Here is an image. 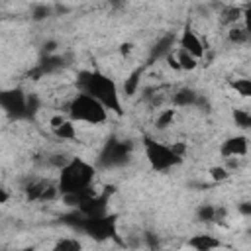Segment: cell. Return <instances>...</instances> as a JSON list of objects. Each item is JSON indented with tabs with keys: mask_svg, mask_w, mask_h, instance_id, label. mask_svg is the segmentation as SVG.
<instances>
[{
	"mask_svg": "<svg viewBox=\"0 0 251 251\" xmlns=\"http://www.w3.org/2000/svg\"><path fill=\"white\" fill-rule=\"evenodd\" d=\"M229 39L233 43H245L247 41V29L245 27H231L229 29Z\"/></svg>",
	"mask_w": 251,
	"mask_h": 251,
	"instance_id": "obj_22",
	"label": "cell"
},
{
	"mask_svg": "<svg viewBox=\"0 0 251 251\" xmlns=\"http://www.w3.org/2000/svg\"><path fill=\"white\" fill-rule=\"evenodd\" d=\"M231 88H235L241 96H251V80L249 78H237V80H231Z\"/></svg>",
	"mask_w": 251,
	"mask_h": 251,
	"instance_id": "obj_19",
	"label": "cell"
},
{
	"mask_svg": "<svg viewBox=\"0 0 251 251\" xmlns=\"http://www.w3.org/2000/svg\"><path fill=\"white\" fill-rule=\"evenodd\" d=\"M129 51H131V45H129V43H124V45H122V53H124V55H127Z\"/></svg>",
	"mask_w": 251,
	"mask_h": 251,
	"instance_id": "obj_28",
	"label": "cell"
},
{
	"mask_svg": "<svg viewBox=\"0 0 251 251\" xmlns=\"http://www.w3.org/2000/svg\"><path fill=\"white\" fill-rule=\"evenodd\" d=\"M188 245L198 249V251H210V249H216V247H222V243L210 235H194L192 239H188Z\"/></svg>",
	"mask_w": 251,
	"mask_h": 251,
	"instance_id": "obj_11",
	"label": "cell"
},
{
	"mask_svg": "<svg viewBox=\"0 0 251 251\" xmlns=\"http://www.w3.org/2000/svg\"><path fill=\"white\" fill-rule=\"evenodd\" d=\"M57 192H59L57 184L51 180H43V178H35L31 182H27V186H25L27 200H51Z\"/></svg>",
	"mask_w": 251,
	"mask_h": 251,
	"instance_id": "obj_8",
	"label": "cell"
},
{
	"mask_svg": "<svg viewBox=\"0 0 251 251\" xmlns=\"http://www.w3.org/2000/svg\"><path fill=\"white\" fill-rule=\"evenodd\" d=\"M6 200H8V192H6V190L0 186V204H4Z\"/></svg>",
	"mask_w": 251,
	"mask_h": 251,
	"instance_id": "obj_27",
	"label": "cell"
},
{
	"mask_svg": "<svg viewBox=\"0 0 251 251\" xmlns=\"http://www.w3.org/2000/svg\"><path fill=\"white\" fill-rule=\"evenodd\" d=\"M222 155L224 157H239V155H245L247 153V137L243 135H237V137H229L224 141L222 145Z\"/></svg>",
	"mask_w": 251,
	"mask_h": 251,
	"instance_id": "obj_10",
	"label": "cell"
},
{
	"mask_svg": "<svg viewBox=\"0 0 251 251\" xmlns=\"http://www.w3.org/2000/svg\"><path fill=\"white\" fill-rule=\"evenodd\" d=\"M180 49L188 51L190 55H194L196 59H200L204 55V45L200 41V37L194 33V29L186 24L184 29H182V35H180Z\"/></svg>",
	"mask_w": 251,
	"mask_h": 251,
	"instance_id": "obj_9",
	"label": "cell"
},
{
	"mask_svg": "<svg viewBox=\"0 0 251 251\" xmlns=\"http://www.w3.org/2000/svg\"><path fill=\"white\" fill-rule=\"evenodd\" d=\"M108 2H110L112 6H116V8H120V6L124 4V0H108Z\"/></svg>",
	"mask_w": 251,
	"mask_h": 251,
	"instance_id": "obj_29",
	"label": "cell"
},
{
	"mask_svg": "<svg viewBox=\"0 0 251 251\" xmlns=\"http://www.w3.org/2000/svg\"><path fill=\"white\" fill-rule=\"evenodd\" d=\"M69 114L75 122H86V124H102L106 120V108L96 100L92 98L90 94H84V92H78L71 106H69Z\"/></svg>",
	"mask_w": 251,
	"mask_h": 251,
	"instance_id": "obj_3",
	"label": "cell"
},
{
	"mask_svg": "<svg viewBox=\"0 0 251 251\" xmlns=\"http://www.w3.org/2000/svg\"><path fill=\"white\" fill-rule=\"evenodd\" d=\"M173 43H175V35H167V37H163V39L155 45V49H153V57H159V55H163V53L169 55V49H171Z\"/></svg>",
	"mask_w": 251,
	"mask_h": 251,
	"instance_id": "obj_18",
	"label": "cell"
},
{
	"mask_svg": "<svg viewBox=\"0 0 251 251\" xmlns=\"http://www.w3.org/2000/svg\"><path fill=\"white\" fill-rule=\"evenodd\" d=\"M226 212L224 210H218L210 204H204L198 208V220L200 222H218V218H222Z\"/></svg>",
	"mask_w": 251,
	"mask_h": 251,
	"instance_id": "obj_13",
	"label": "cell"
},
{
	"mask_svg": "<svg viewBox=\"0 0 251 251\" xmlns=\"http://www.w3.org/2000/svg\"><path fill=\"white\" fill-rule=\"evenodd\" d=\"M129 153H131V143L120 141V139H110L104 145L98 161L102 167H120L127 161Z\"/></svg>",
	"mask_w": 251,
	"mask_h": 251,
	"instance_id": "obj_6",
	"label": "cell"
},
{
	"mask_svg": "<svg viewBox=\"0 0 251 251\" xmlns=\"http://www.w3.org/2000/svg\"><path fill=\"white\" fill-rule=\"evenodd\" d=\"M57 251H78L80 249V243L76 239H61L57 245H55Z\"/></svg>",
	"mask_w": 251,
	"mask_h": 251,
	"instance_id": "obj_21",
	"label": "cell"
},
{
	"mask_svg": "<svg viewBox=\"0 0 251 251\" xmlns=\"http://www.w3.org/2000/svg\"><path fill=\"white\" fill-rule=\"evenodd\" d=\"M175 59H176L178 67H180V69H184V71H192V69L196 67V63H198V59H196L194 55H190L188 51H184V49H180V51H178V55H176Z\"/></svg>",
	"mask_w": 251,
	"mask_h": 251,
	"instance_id": "obj_15",
	"label": "cell"
},
{
	"mask_svg": "<svg viewBox=\"0 0 251 251\" xmlns=\"http://www.w3.org/2000/svg\"><path fill=\"white\" fill-rule=\"evenodd\" d=\"M173 102L176 106H194L198 102V94L192 90V88H180L175 96H173Z\"/></svg>",
	"mask_w": 251,
	"mask_h": 251,
	"instance_id": "obj_12",
	"label": "cell"
},
{
	"mask_svg": "<svg viewBox=\"0 0 251 251\" xmlns=\"http://www.w3.org/2000/svg\"><path fill=\"white\" fill-rule=\"evenodd\" d=\"M233 120H235V126H239L243 129L251 126V114L247 110H235L233 112Z\"/></svg>",
	"mask_w": 251,
	"mask_h": 251,
	"instance_id": "obj_20",
	"label": "cell"
},
{
	"mask_svg": "<svg viewBox=\"0 0 251 251\" xmlns=\"http://www.w3.org/2000/svg\"><path fill=\"white\" fill-rule=\"evenodd\" d=\"M241 18V10L237 8V6H229V8H226L224 12H222V24H233V22H237Z\"/></svg>",
	"mask_w": 251,
	"mask_h": 251,
	"instance_id": "obj_17",
	"label": "cell"
},
{
	"mask_svg": "<svg viewBox=\"0 0 251 251\" xmlns=\"http://www.w3.org/2000/svg\"><path fill=\"white\" fill-rule=\"evenodd\" d=\"M71 218L76 220V222H71V224H75L78 229L86 231L94 239L116 237V218L114 216H106V212L104 214H94V216H84V214L76 212Z\"/></svg>",
	"mask_w": 251,
	"mask_h": 251,
	"instance_id": "obj_4",
	"label": "cell"
},
{
	"mask_svg": "<svg viewBox=\"0 0 251 251\" xmlns=\"http://www.w3.org/2000/svg\"><path fill=\"white\" fill-rule=\"evenodd\" d=\"M53 131H55V135H57L59 139H75V137H76L75 126H73L71 122H67V120H63L59 126H55Z\"/></svg>",
	"mask_w": 251,
	"mask_h": 251,
	"instance_id": "obj_14",
	"label": "cell"
},
{
	"mask_svg": "<svg viewBox=\"0 0 251 251\" xmlns=\"http://www.w3.org/2000/svg\"><path fill=\"white\" fill-rule=\"evenodd\" d=\"M92 178H94V167L88 165L86 161L75 157V159H69L61 167L57 188L61 194H75V192L90 188Z\"/></svg>",
	"mask_w": 251,
	"mask_h": 251,
	"instance_id": "obj_2",
	"label": "cell"
},
{
	"mask_svg": "<svg viewBox=\"0 0 251 251\" xmlns=\"http://www.w3.org/2000/svg\"><path fill=\"white\" fill-rule=\"evenodd\" d=\"M173 118H175V110H165V112L157 118V127H159V129H165L167 126H171Z\"/></svg>",
	"mask_w": 251,
	"mask_h": 251,
	"instance_id": "obj_23",
	"label": "cell"
},
{
	"mask_svg": "<svg viewBox=\"0 0 251 251\" xmlns=\"http://www.w3.org/2000/svg\"><path fill=\"white\" fill-rule=\"evenodd\" d=\"M76 84H78L80 92L90 94L92 98H96L106 110H112L118 116L124 114L120 94H118V86L104 73H100V71H82L76 76Z\"/></svg>",
	"mask_w": 251,
	"mask_h": 251,
	"instance_id": "obj_1",
	"label": "cell"
},
{
	"mask_svg": "<svg viewBox=\"0 0 251 251\" xmlns=\"http://www.w3.org/2000/svg\"><path fill=\"white\" fill-rule=\"evenodd\" d=\"M167 61H169V65H171L173 69H180V67H178V63H176V59H175L173 55H167Z\"/></svg>",
	"mask_w": 251,
	"mask_h": 251,
	"instance_id": "obj_26",
	"label": "cell"
},
{
	"mask_svg": "<svg viewBox=\"0 0 251 251\" xmlns=\"http://www.w3.org/2000/svg\"><path fill=\"white\" fill-rule=\"evenodd\" d=\"M210 175H212L214 180H226V178L229 176V173H227L224 167H212V169H210Z\"/></svg>",
	"mask_w": 251,
	"mask_h": 251,
	"instance_id": "obj_24",
	"label": "cell"
},
{
	"mask_svg": "<svg viewBox=\"0 0 251 251\" xmlns=\"http://www.w3.org/2000/svg\"><path fill=\"white\" fill-rule=\"evenodd\" d=\"M51 14V10H49V6H37L35 10H33V20H45L47 16Z\"/></svg>",
	"mask_w": 251,
	"mask_h": 251,
	"instance_id": "obj_25",
	"label": "cell"
},
{
	"mask_svg": "<svg viewBox=\"0 0 251 251\" xmlns=\"http://www.w3.org/2000/svg\"><path fill=\"white\" fill-rule=\"evenodd\" d=\"M241 212H243V214H251V208H249V204H243V206H241Z\"/></svg>",
	"mask_w": 251,
	"mask_h": 251,
	"instance_id": "obj_30",
	"label": "cell"
},
{
	"mask_svg": "<svg viewBox=\"0 0 251 251\" xmlns=\"http://www.w3.org/2000/svg\"><path fill=\"white\" fill-rule=\"evenodd\" d=\"M143 145H145L147 161H149V165L155 171H169V169L176 167L182 161V155L175 147H169L165 143H159V141H155L151 137H145Z\"/></svg>",
	"mask_w": 251,
	"mask_h": 251,
	"instance_id": "obj_5",
	"label": "cell"
},
{
	"mask_svg": "<svg viewBox=\"0 0 251 251\" xmlns=\"http://www.w3.org/2000/svg\"><path fill=\"white\" fill-rule=\"evenodd\" d=\"M0 106L12 118H27V96L20 88L0 90Z\"/></svg>",
	"mask_w": 251,
	"mask_h": 251,
	"instance_id": "obj_7",
	"label": "cell"
},
{
	"mask_svg": "<svg viewBox=\"0 0 251 251\" xmlns=\"http://www.w3.org/2000/svg\"><path fill=\"white\" fill-rule=\"evenodd\" d=\"M139 76H141V69H135L127 78H126V84H124V90H126V94L127 96H131V94H135V90H137V84H139Z\"/></svg>",
	"mask_w": 251,
	"mask_h": 251,
	"instance_id": "obj_16",
	"label": "cell"
}]
</instances>
